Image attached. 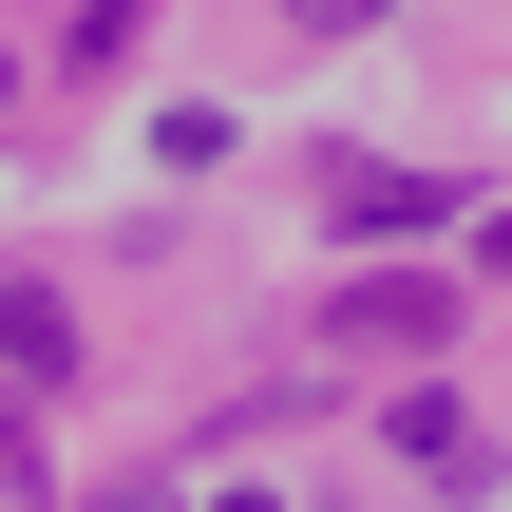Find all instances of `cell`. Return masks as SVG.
Instances as JSON below:
<instances>
[{"label": "cell", "mask_w": 512, "mask_h": 512, "mask_svg": "<svg viewBox=\"0 0 512 512\" xmlns=\"http://www.w3.org/2000/svg\"><path fill=\"white\" fill-rule=\"evenodd\" d=\"M95 512H171V494H95Z\"/></svg>", "instance_id": "5b68a950"}, {"label": "cell", "mask_w": 512, "mask_h": 512, "mask_svg": "<svg viewBox=\"0 0 512 512\" xmlns=\"http://www.w3.org/2000/svg\"><path fill=\"white\" fill-rule=\"evenodd\" d=\"M437 323H456V304H437V285H342V342H361V361H418V342H437Z\"/></svg>", "instance_id": "6da1fadb"}, {"label": "cell", "mask_w": 512, "mask_h": 512, "mask_svg": "<svg viewBox=\"0 0 512 512\" xmlns=\"http://www.w3.org/2000/svg\"><path fill=\"white\" fill-rule=\"evenodd\" d=\"M494 266H512V209H494Z\"/></svg>", "instance_id": "8992f818"}, {"label": "cell", "mask_w": 512, "mask_h": 512, "mask_svg": "<svg viewBox=\"0 0 512 512\" xmlns=\"http://www.w3.org/2000/svg\"><path fill=\"white\" fill-rule=\"evenodd\" d=\"M0 361H19V380H57V361H76V323H57L38 285H0Z\"/></svg>", "instance_id": "3957f363"}, {"label": "cell", "mask_w": 512, "mask_h": 512, "mask_svg": "<svg viewBox=\"0 0 512 512\" xmlns=\"http://www.w3.org/2000/svg\"><path fill=\"white\" fill-rule=\"evenodd\" d=\"M437 209H456L437 171H342V228H437Z\"/></svg>", "instance_id": "7a4b0ae2"}, {"label": "cell", "mask_w": 512, "mask_h": 512, "mask_svg": "<svg viewBox=\"0 0 512 512\" xmlns=\"http://www.w3.org/2000/svg\"><path fill=\"white\" fill-rule=\"evenodd\" d=\"M285 19H304V38H361V19H380V0H285Z\"/></svg>", "instance_id": "277c9868"}]
</instances>
